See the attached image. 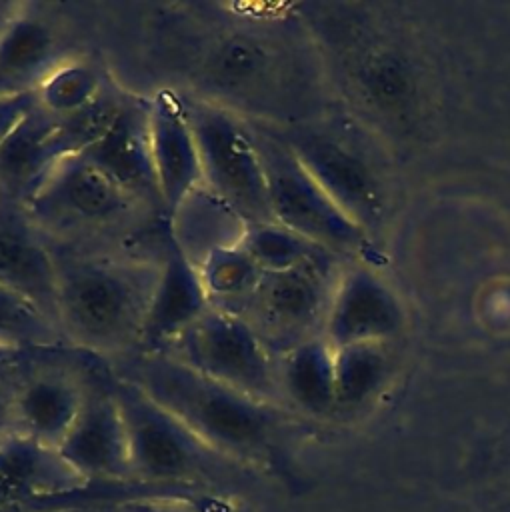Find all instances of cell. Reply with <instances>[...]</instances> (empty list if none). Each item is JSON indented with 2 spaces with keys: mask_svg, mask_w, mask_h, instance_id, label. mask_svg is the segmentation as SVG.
<instances>
[{
  "mask_svg": "<svg viewBox=\"0 0 510 512\" xmlns=\"http://www.w3.org/2000/svg\"><path fill=\"white\" fill-rule=\"evenodd\" d=\"M328 282L324 256L318 254L282 272H264L256 288L238 306L240 314L278 360L298 344L316 338L314 328L326 322Z\"/></svg>",
  "mask_w": 510,
  "mask_h": 512,
  "instance_id": "30bf717a",
  "label": "cell"
},
{
  "mask_svg": "<svg viewBox=\"0 0 510 512\" xmlns=\"http://www.w3.org/2000/svg\"><path fill=\"white\" fill-rule=\"evenodd\" d=\"M196 268L210 304L228 310L250 296L264 274L240 244L210 250Z\"/></svg>",
  "mask_w": 510,
  "mask_h": 512,
  "instance_id": "603a6c76",
  "label": "cell"
},
{
  "mask_svg": "<svg viewBox=\"0 0 510 512\" xmlns=\"http://www.w3.org/2000/svg\"><path fill=\"white\" fill-rule=\"evenodd\" d=\"M240 246L262 272H282L324 254V248L278 222L246 224Z\"/></svg>",
  "mask_w": 510,
  "mask_h": 512,
  "instance_id": "cb8c5ba5",
  "label": "cell"
},
{
  "mask_svg": "<svg viewBox=\"0 0 510 512\" xmlns=\"http://www.w3.org/2000/svg\"><path fill=\"white\" fill-rule=\"evenodd\" d=\"M22 352H26V350H18V348L0 346V364H2V362H8V360H14V358H18Z\"/></svg>",
  "mask_w": 510,
  "mask_h": 512,
  "instance_id": "f1b7e54d",
  "label": "cell"
},
{
  "mask_svg": "<svg viewBox=\"0 0 510 512\" xmlns=\"http://www.w3.org/2000/svg\"><path fill=\"white\" fill-rule=\"evenodd\" d=\"M76 54L82 52L70 24L54 6L22 2L0 30V98L34 92L56 64Z\"/></svg>",
  "mask_w": 510,
  "mask_h": 512,
  "instance_id": "4fadbf2b",
  "label": "cell"
},
{
  "mask_svg": "<svg viewBox=\"0 0 510 512\" xmlns=\"http://www.w3.org/2000/svg\"><path fill=\"white\" fill-rule=\"evenodd\" d=\"M216 452L262 472L276 464L288 410L210 380L160 352H132L106 362Z\"/></svg>",
  "mask_w": 510,
  "mask_h": 512,
  "instance_id": "6da1fadb",
  "label": "cell"
},
{
  "mask_svg": "<svg viewBox=\"0 0 510 512\" xmlns=\"http://www.w3.org/2000/svg\"><path fill=\"white\" fill-rule=\"evenodd\" d=\"M112 372V370H110ZM136 482L202 488L232 496L258 472L216 452L138 386L112 374Z\"/></svg>",
  "mask_w": 510,
  "mask_h": 512,
  "instance_id": "5b68a950",
  "label": "cell"
},
{
  "mask_svg": "<svg viewBox=\"0 0 510 512\" xmlns=\"http://www.w3.org/2000/svg\"><path fill=\"white\" fill-rule=\"evenodd\" d=\"M148 98L152 164L160 200L170 218L202 186L200 154L182 94L172 86H160Z\"/></svg>",
  "mask_w": 510,
  "mask_h": 512,
  "instance_id": "5bb4252c",
  "label": "cell"
},
{
  "mask_svg": "<svg viewBox=\"0 0 510 512\" xmlns=\"http://www.w3.org/2000/svg\"><path fill=\"white\" fill-rule=\"evenodd\" d=\"M168 228L182 252L198 266L210 250L240 244L246 222L200 186L168 218Z\"/></svg>",
  "mask_w": 510,
  "mask_h": 512,
  "instance_id": "d6986e66",
  "label": "cell"
},
{
  "mask_svg": "<svg viewBox=\"0 0 510 512\" xmlns=\"http://www.w3.org/2000/svg\"><path fill=\"white\" fill-rule=\"evenodd\" d=\"M210 494L214 492L146 482H86L56 448L22 434L0 444V512H88L142 498Z\"/></svg>",
  "mask_w": 510,
  "mask_h": 512,
  "instance_id": "8992f818",
  "label": "cell"
},
{
  "mask_svg": "<svg viewBox=\"0 0 510 512\" xmlns=\"http://www.w3.org/2000/svg\"><path fill=\"white\" fill-rule=\"evenodd\" d=\"M248 122L262 158L274 222L324 250L348 246L356 238L354 222L302 166L272 126Z\"/></svg>",
  "mask_w": 510,
  "mask_h": 512,
  "instance_id": "9c48e42d",
  "label": "cell"
},
{
  "mask_svg": "<svg viewBox=\"0 0 510 512\" xmlns=\"http://www.w3.org/2000/svg\"><path fill=\"white\" fill-rule=\"evenodd\" d=\"M128 90L116 80H108L104 90L82 110L56 118L50 136V150L54 160L82 156L88 152L114 124L122 110Z\"/></svg>",
  "mask_w": 510,
  "mask_h": 512,
  "instance_id": "44dd1931",
  "label": "cell"
},
{
  "mask_svg": "<svg viewBox=\"0 0 510 512\" xmlns=\"http://www.w3.org/2000/svg\"><path fill=\"white\" fill-rule=\"evenodd\" d=\"M0 286L58 326L56 256L22 206L4 200L0 202Z\"/></svg>",
  "mask_w": 510,
  "mask_h": 512,
  "instance_id": "9a60e30c",
  "label": "cell"
},
{
  "mask_svg": "<svg viewBox=\"0 0 510 512\" xmlns=\"http://www.w3.org/2000/svg\"><path fill=\"white\" fill-rule=\"evenodd\" d=\"M0 202H2V198H0Z\"/></svg>",
  "mask_w": 510,
  "mask_h": 512,
  "instance_id": "f546056e",
  "label": "cell"
},
{
  "mask_svg": "<svg viewBox=\"0 0 510 512\" xmlns=\"http://www.w3.org/2000/svg\"><path fill=\"white\" fill-rule=\"evenodd\" d=\"M54 126L56 116L36 104L0 144V198L4 202L22 206L56 164L50 150Z\"/></svg>",
  "mask_w": 510,
  "mask_h": 512,
  "instance_id": "ac0fdd59",
  "label": "cell"
},
{
  "mask_svg": "<svg viewBox=\"0 0 510 512\" xmlns=\"http://www.w3.org/2000/svg\"><path fill=\"white\" fill-rule=\"evenodd\" d=\"M86 482H136L120 404L112 390L108 364L94 356L80 412L56 448Z\"/></svg>",
  "mask_w": 510,
  "mask_h": 512,
  "instance_id": "7c38bea8",
  "label": "cell"
},
{
  "mask_svg": "<svg viewBox=\"0 0 510 512\" xmlns=\"http://www.w3.org/2000/svg\"><path fill=\"white\" fill-rule=\"evenodd\" d=\"M22 2H2L0 0V30L8 24V20L16 14V10L20 8Z\"/></svg>",
  "mask_w": 510,
  "mask_h": 512,
  "instance_id": "83f0119b",
  "label": "cell"
},
{
  "mask_svg": "<svg viewBox=\"0 0 510 512\" xmlns=\"http://www.w3.org/2000/svg\"><path fill=\"white\" fill-rule=\"evenodd\" d=\"M36 94L26 92L18 96L0 98V144L16 128V124L36 106Z\"/></svg>",
  "mask_w": 510,
  "mask_h": 512,
  "instance_id": "4316f807",
  "label": "cell"
},
{
  "mask_svg": "<svg viewBox=\"0 0 510 512\" xmlns=\"http://www.w3.org/2000/svg\"><path fill=\"white\" fill-rule=\"evenodd\" d=\"M192 32L186 40L170 30V60L184 70L176 90L224 106L246 120L270 124L278 90L280 62L272 36L262 30L254 12L198 18V28L184 16Z\"/></svg>",
  "mask_w": 510,
  "mask_h": 512,
  "instance_id": "277c9868",
  "label": "cell"
},
{
  "mask_svg": "<svg viewBox=\"0 0 510 512\" xmlns=\"http://www.w3.org/2000/svg\"><path fill=\"white\" fill-rule=\"evenodd\" d=\"M158 352L210 380L286 408L280 394L278 360L254 328L228 308L210 304Z\"/></svg>",
  "mask_w": 510,
  "mask_h": 512,
  "instance_id": "ba28073f",
  "label": "cell"
},
{
  "mask_svg": "<svg viewBox=\"0 0 510 512\" xmlns=\"http://www.w3.org/2000/svg\"><path fill=\"white\" fill-rule=\"evenodd\" d=\"M0 346L32 350L68 344L64 342L58 326L40 310L0 286Z\"/></svg>",
  "mask_w": 510,
  "mask_h": 512,
  "instance_id": "d4e9b609",
  "label": "cell"
},
{
  "mask_svg": "<svg viewBox=\"0 0 510 512\" xmlns=\"http://www.w3.org/2000/svg\"><path fill=\"white\" fill-rule=\"evenodd\" d=\"M104 70L86 54L56 64L36 86V102L48 114L62 118L88 106L108 84Z\"/></svg>",
  "mask_w": 510,
  "mask_h": 512,
  "instance_id": "7402d4cb",
  "label": "cell"
},
{
  "mask_svg": "<svg viewBox=\"0 0 510 512\" xmlns=\"http://www.w3.org/2000/svg\"><path fill=\"white\" fill-rule=\"evenodd\" d=\"M180 94L198 144L202 186L246 224L274 222L264 166L250 122L224 106Z\"/></svg>",
  "mask_w": 510,
  "mask_h": 512,
  "instance_id": "52a82bcc",
  "label": "cell"
},
{
  "mask_svg": "<svg viewBox=\"0 0 510 512\" xmlns=\"http://www.w3.org/2000/svg\"><path fill=\"white\" fill-rule=\"evenodd\" d=\"M208 306L210 300L202 286L196 264L182 252L168 228L160 252V272L138 352L162 350Z\"/></svg>",
  "mask_w": 510,
  "mask_h": 512,
  "instance_id": "e0dca14e",
  "label": "cell"
},
{
  "mask_svg": "<svg viewBox=\"0 0 510 512\" xmlns=\"http://www.w3.org/2000/svg\"><path fill=\"white\" fill-rule=\"evenodd\" d=\"M22 210L50 246L100 252L142 250L168 230V218L128 194L84 156L58 160Z\"/></svg>",
  "mask_w": 510,
  "mask_h": 512,
  "instance_id": "3957f363",
  "label": "cell"
},
{
  "mask_svg": "<svg viewBox=\"0 0 510 512\" xmlns=\"http://www.w3.org/2000/svg\"><path fill=\"white\" fill-rule=\"evenodd\" d=\"M82 156L128 194L166 216L152 164L150 98L146 94L128 90L110 130Z\"/></svg>",
  "mask_w": 510,
  "mask_h": 512,
  "instance_id": "2e32d148",
  "label": "cell"
},
{
  "mask_svg": "<svg viewBox=\"0 0 510 512\" xmlns=\"http://www.w3.org/2000/svg\"><path fill=\"white\" fill-rule=\"evenodd\" d=\"M34 350V348H32ZM30 350L22 352L18 358L0 364V444L10 436L18 434L16 424V396L22 378L24 358Z\"/></svg>",
  "mask_w": 510,
  "mask_h": 512,
  "instance_id": "484cf974",
  "label": "cell"
},
{
  "mask_svg": "<svg viewBox=\"0 0 510 512\" xmlns=\"http://www.w3.org/2000/svg\"><path fill=\"white\" fill-rule=\"evenodd\" d=\"M92 358L72 346L26 354L16 396L18 434L50 448L62 444L80 412Z\"/></svg>",
  "mask_w": 510,
  "mask_h": 512,
  "instance_id": "8fae6325",
  "label": "cell"
},
{
  "mask_svg": "<svg viewBox=\"0 0 510 512\" xmlns=\"http://www.w3.org/2000/svg\"><path fill=\"white\" fill-rule=\"evenodd\" d=\"M50 248L58 266V328L64 342L104 362L138 352L162 248L160 252Z\"/></svg>",
  "mask_w": 510,
  "mask_h": 512,
  "instance_id": "7a4b0ae2",
  "label": "cell"
},
{
  "mask_svg": "<svg viewBox=\"0 0 510 512\" xmlns=\"http://www.w3.org/2000/svg\"><path fill=\"white\" fill-rule=\"evenodd\" d=\"M278 382L284 406L322 412L334 404V348L310 338L278 358Z\"/></svg>",
  "mask_w": 510,
  "mask_h": 512,
  "instance_id": "ffe728a7",
  "label": "cell"
}]
</instances>
